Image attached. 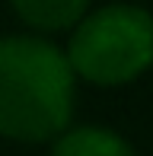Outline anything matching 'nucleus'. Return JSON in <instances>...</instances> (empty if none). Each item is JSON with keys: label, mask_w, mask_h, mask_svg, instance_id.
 I'll use <instances>...</instances> for the list:
<instances>
[{"label": "nucleus", "mask_w": 153, "mask_h": 156, "mask_svg": "<svg viewBox=\"0 0 153 156\" xmlns=\"http://www.w3.org/2000/svg\"><path fill=\"white\" fill-rule=\"evenodd\" d=\"M73 112V70L64 51L45 38H0V134L13 140H48Z\"/></svg>", "instance_id": "obj_1"}, {"label": "nucleus", "mask_w": 153, "mask_h": 156, "mask_svg": "<svg viewBox=\"0 0 153 156\" xmlns=\"http://www.w3.org/2000/svg\"><path fill=\"white\" fill-rule=\"evenodd\" d=\"M73 73L93 83H124L153 64V13L134 3H109L83 16L67 45Z\"/></svg>", "instance_id": "obj_2"}, {"label": "nucleus", "mask_w": 153, "mask_h": 156, "mask_svg": "<svg viewBox=\"0 0 153 156\" xmlns=\"http://www.w3.org/2000/svg\"><path fill=\"white\" fill-rule=\"evenodd\" d=\"M51 156H134V150L121 134L83 124L61 134L51 147Z\"/></svg>", "instance_id": "obj_3"}, {"label": "nucleus", "mask_w": 153, "mask_h": 156, "mask_svg": "<svg viewBox=\"0 0 153 156\" xmlns=\"http://www.w3.org/2000/svg\"><path fill=\"white\" fill-rule=\"evenodd\" d=\"M89 0H13L16 13L38 29H67L80 23Z\"/></svg>", "instance_id": "obj_4"}]
</instances>
